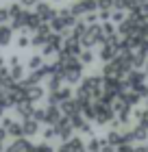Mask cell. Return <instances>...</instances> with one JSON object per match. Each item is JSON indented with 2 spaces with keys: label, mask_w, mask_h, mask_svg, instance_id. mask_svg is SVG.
<instances>
[{
  "label": "cell",
  "mask_w": 148,
  "mask_h": 152,
  "mask_svg": "<svg viewBox=\"0 0 148 152\" xmlns=\"http://www.w3.org/2000/svg\"><path fill=\"white\" fill-rule=\"evenodd\" d=\"M63 80H66L68 85H74V83L83 80V63H79V65H74V67H70V70L63 72Z\"/></svg>",
  "instance_id": "cell-11"
},
{
  "label": "cell",
  "mask_w": 148,
  "mask_h": 152,
  "mask_svg": "<svg viewBox=\"0 0 148 152\" xmlns=\"http://www.w3.org/2000/svg\"><path fill=\"white\" fill-rule=\"evenodd\" d=\"M124 20H126V15H124L122 9H113V11H111V22H113V24H122Z\"/></svg>",
  "instance_id": "cell-22"
},
{
  "label": "cell",
  "mask_w": 148,
  "mask_h": 152,
  "mask_svg": "<svg viewBox=\"0 0 148 152\" xmlns=\"http://www.w3.org/2000/svg\"><path fill=\"white\" fill-rule=\"evenodd\" d=\"M11 37H13L11 26H0V46H9L11 44Z\"/></svg>",
  "instance_id": "cell-20"
},
{
  "label": "cell",
  "mask_w": 148,
  "mask_h": 152,
  "mask_svg": "<svg viewBox=\"0 0 148 152\" xmlns=\"http://www.w3.org/2000/svg\"><path fill=\"white\" fill-rule=\"evenodd\" d=\"M146 72H148V59H146Z\"/></svg>",
  "instance_id": "cell-31"
},
{
  "label": "cell",
  "mask_w": 148,
  "mask_h": 152,
  "mask_svg": "<svg viewBox=\"0 0 148 152\" xmlns=\"http://www.w3.org/2000/svg\"><path fill=\"white\" fill-rule=\"evenodd\" d=\"M52 128H54V133H57V137H61L63 141H68L70 137H72V133H74V126H72V122H70L68 117H61Z\"/></svg>",
  "instance_id": "cell-6"
},
{
  "label": "cell",
  "mask_w": 148,
  "mask_h": 152,
  "mask_svg": "<svg viewBox=\"0 0 148 152\" xmlns=\"http://www.w3.org/2000/svg\"><path fill=\"white\" fill-rule=\"evenodd\" d=\"M87 26H89V24L85 22V20H79V22L74 24V28H72V37L81 41V39H83V35L87 33Z\"/></svg>",
  "instance_id": "cell-17"
},
{
  "label": "cell",
  "mask_w": 148,
  "mask_h": 152,
  "mask_svg": "<svg viewBox=\"0 0 148 152\" xmlns=\"http://www.w3.org/2000/svg\"><path fill=\"white\" fill-rule=\"evenodd\" d=\"M124 85L133 89V91H137L139 87H144L146 85V72L142 70H131L129 74H126V78H124Z\"/></svg>",
  "instance_id": "cell-4"
},
{
  "label": "cell",
  "mask_w": 148,
  "mask_h": 152,
  "mask_svg": "<svg viewBox=\"0 0 148 152\" xmlns=\"http://www.w3.org/2000/svg\"><path fill=\"white\" fill-rule=\"evenodd\" d=\"M70 9H72V13L79 18V15H87V13L98 11V2L96 0H76V2L70 4Z\"/></svg>",
  "instance_id": "cell-3"
},
{
  "label": "cell",
  "mask_w": 148,
  "mask_h": 152,
  "mask_svg": "<svg viewBox=\"0 0 148 152\" xmlns=\"http://www.w3.org/2000/svg\"><path fill=\"white\" fill-rule=\"evenodd\" d=\"M146 111H148V96H146Z\"/></svg>",
  "instance_id": "cell-29"
},
{
  "label": "cell",
  "mask_w": 148,
  "mask_h": 152,
  "mask_svg": "<svg viewBox=\"0 0 148 152\" xmlns=\"http://www.w3.org/2000/svg\"><path fill=\"white\" fill-rule=\"evenodd\" d=\"M7 9H9V15H11V20H13V18H18L20 13L24 11V9H22V4H20V2H13V4H9Z\"/></svg>",
  "instance_id": "cell-23"
},
{
  "label": "cell",
  "mask_w": 148,
  "mask_h": 152,
  "mask_svg": "<svg viewBox=\"0 0 148 152\" xmlns=\"http://www.w3.org/2000/svg\"><path fill=\"white\" fill-rule=\"evenodd\" d=\"M118 52H120V48H116V46H111V44L105 41L102 48H100V59L105 61V63H109V61H113L118 57Z\"/></svg>",
  "instance_id": "cell-14"
},
{
  "label": "cell",
  "mask_w": 148,
  "mask_h": 152,
  "mask_svg": "<svg viewBox=\"0 0 148 152\" xmlns=\"http://www.w3.org/2000/svg\"><path fill=\"white\" fill-rule=\"evenodd\" d=\"M70 98H72V87L66 85V87H59L57 91H50L48 102H50V104H63V102H68Z\"/></svg>",
  "instance_id": "cell-7"
},
{
  "label": "cell",
  "mask_w": 148,
  "mask_h": 152,
  "mask_svg": "<svg viewBox=\"0 0 148 152\" xmlns=\"http://www.w3.org/2000/svg\"><path fill=\"white\" fill-rule=\"evenodd\" d=\"M22 2V7H35V4H39L41 0H20Z\"/></svg>",
  "instance_id": "cell-28"
},
{
  "label": "cell",
  "mask_w": 148,
  "mask_h": 152,
  "mask_svg": "<svg viewBox=\"0 0 148 152\" xmlns=\"http://www.w3.org/2000/svg\"><path fill=\"white\" fill-rule=\"evenodd\" d=\"M7 22H11L9 9H7V7H0V26H7Z\"/></svg>",
  "instance_id": "cell-24"
},
{
  "label": "cell",
  "mask_w": 148,
  "mask_h": 152,
  "mask_svg": "<svg viewBox=\"0 0 148 152\" xmlns=\"http://www.w3.org/2000/svg\"><path fill=\"white\" fill-rule=\"evenodd\" d=\"M33 150H35V146L26 139V137H18V139L7 148V152H33Z\"/></svg>",
  "instance_id": "cell-12"
},
{
  "label": "cell",
  "mask_w": 148,
  "mask_h": 152,
  "mask_svg": "<svg viewBox=\"0 0 148 152\" xmlns=\"http://www.w3.org/2000/svg\"><path fill=\"white\" fill-rule=\"evenodd\" d=\"M61 52H63V54H70V57H79V54L83 52V50H81V41H79V39H74V37L63 39Z\"/></svg>",
  "instance_id": "cell-10"
},
{
  "label": "cell",
  "mask_w": 148,
  "mask_h": 152,
  "mask_svg": "<svg viewBox=\"0 0 148 152\" xmlns=\"http://www.w3.org/2000/svg\"><path fill=\"white\" fill-rule=\"evenodd\" d=\"M79 61H81L83 65H89L91 61H94V52H91L89 48H85V50H83V52L79 54Z\"/></svg>",
  "instance_id": "cell-21"
},
{
  "label": "cell",
  "mask_w": 148,
  "mask_h": 152,
  "mask_svg": "<svg viewBox=\"0 0 148 152\" xmlns=\"http://www.w3.org/2000/svg\"><path fill=\"white\" fill-rule=\"evenodd\" d=\"M102 76H105V78H118V80H122L124 76H126V72L120 67V63L113 59V61H109V63H105V67H102Z\"/></svg>",
  "instance_id": "cell-8"
},
{
  "label": "cell",
  "mask_w": 148,
  "mask_h": 152,
  "mask_svg": "<svg viewBox=\"0 0 148 152\" xmlns=\"http://www.w3.org/2000/svg\"><path fill=\"white\" fill-rule=\"evenodd\" d=\"M9 74H11L13 83H22V80H24V65L20 63V65H13V67H9Z\"/></svg>",
  "instance_id": "cell-19"
},
{
  "label": "cell",
  "mask_w": 148,
  "mask_h": 152,
  "mask_svg": "<svg viewBox=\"0 0 148 152\" xmlns=\"http://www.w3.org/2000/svg\"><path fill=\"white\" fill-rule=\"evenodd\" d=\"M15 111H18V117L31 120V117L35 115V104L31 100H24V102H20V104H15Z\"/></svg>",
  "instance_id": "cell-13"
},
{
  "label": "cell",
  "mask_w": 148,
  "mask_h": 152,
  "mask_svg": "<svg viewBox=\"0 0 148 152\" xmlns=\"http://www.w3.org/2000/svg\"><path fill=\"white\" fill-rule=\"evenodd\" d=\"M46 61H44V54H33V57H29V70H39V67H44Z\"/></svg>",
  "instance_id": "cell-18"
},
{
  "label": "cell",
  "mask_w": 148,
  "mask_h": 152,
  "mask_svg": "<svg viewBox=\"0 0 148 152\" xmlns=\"http://www.w3.org/2000/svg\"><path fill=\"white\" fill-rule=\"evenodd\" d=\"M2 128L7 130V135L11 137H24V128H22V122H15L11 117H2Z\"/></svg>",
  "instance_id": "cell-9"
},
{
  "label": "cell",
  "mask_w": 148,
  "mask_h": 152,
  "mask_svg": "<svg viewBox=\"0 0 148 152\" xmlns=\"http://www.w3.org/2000/svg\"><path fill=\"white\" fill-rule=\"evenodd\" d=\"M76 22H79V20H76V15L72 13V9H70V7H63V9L57 11V15H54V20L50 22V26H52L54 33H66L68 28H74Z\"/></svg>",
  "instance_id": "cell-1"
},
{
  "label": "cell",
  "mask_w": 148,
  "mask_h": 152,
  "mask_svg": "<svg viewBox=\"0 0 148 152\" xmlns=\"http://www.w3.org/2000/svg\"><path fill=\"white\" fill-rule=\"evenodd\" d=\"M2 109H4V107H0V117H2Z\"/></svg>",
  "instance_id": "cell-30"
},
{
  "label": "cell",
  "mask_w": 148,
  "mask_h": 152,
  "mask_svg": "<svg viewBox=\"0 0 148 152\" xmlns=\"http://www.w3.org/2000/svg\"><path fill=\"white\" fill-rule=\"evenodd\" d=\"M4 139H7V130H4V128H0V152H4V150H2Z\"/></svg>",
  "instance_id": "cell-27"
},
{
  "label": "cell",
  "mask_w": 148,
  "mask_h": 152,
  "mask_svg": "<svg viewBox=\"0 0 148 152\" xmlns=\"http://www.w3.org/2000/svg\"><path fill=\"white\" fill-rule=\"evenodd\" d=\"M18 46H20V48H29V46H33V41H31L29 35H24V33H22V35L18 37Z\"/></svg>",
  "instance_id": "cell-25"
},
{
  "label": "cell",
  "mask_w": 148,
  "mask_h": 152,
  "mask_svg": "<svg viewBox=\"0 0 148 152\" xmlns=\"http://www.w3.org/2000/svg\"><path fill=\"white\" fill-rule=\"evenodd\" d=\"M52 2H59V0H52Z\"/></svg>",
  "instance_id": "cell-33"
},
{
  "label": "cell",
  "mask_w": 148,
  "mask_h": 152,
  "mask_svg": "<svg viewBox=\"0 0 148 152\" xmlns=\"http://www.w3.org/2000/svg\"><path fill=\"white\" fill-rule=\"evenodd\" d=\"M39 98H44V89H41V85L26 87V100H31L33 104H35V102H37Z\"/></svg>",
  "instance_id": "cell-16"
},
{
  "label": "cell",
  "mask_w": 148,
  "mask_h": 152,
  "mask_svg": "<svg viewBox=\"0 0 148 152\" xmlns=\"http://www.w3.org/2000/svg\"><path fill=\"white\" fill-rule=\"evenodd\" d=\"M13 65H20V57H18V54L9 57V65H7V67H13Z\"/></svg>",
  "instance_id": "cell-26"
},
{
  "label": "cell",
  "mask_w": 148,
  "mask_h": 152,
  "mask_svg": "<svg viewBox=\"0 0 148 152\" xmlns=\"http://www.w3.org/2000/svg\"><path fill=\"white\" fill-rule=\"evenodd\" d=\"M98 44H105V33H102V24H89L87 26V33L83 35V39H81V46L83 48H94V46H98Z\"/></svg>",
  "instance_id": "cell-2"
},
{
  "label": "cell",
  "mask_w": 148,
  "mask_h": 152,
  "mask_svg": "<svg viewBox=\"0 0 148 152\" xmlns=\"http://www.w3.org/2000/svg\"><path fill=\"white\" fill-rule=\"evenodd\" d=\"M35 13H37V18L41 22L50 24L54 20V15H57V9L52 7V2H39V4H35Z\"/></svg>",
  "instance_id": "cell-5"
},
{
  "label": "cell",
  "mask_w": 148,
  "mask_h": 152,
  "mask_svg": "<svg viewBox=\"0 0 148 152\" xmlns=\"http://www.w3.org/2000/svg\"><path fill=\"white\" fill-rule=\"evenodd\" d=\"M146 152H148V143H146Z\"/></svg>",
  "instance_id": "cell-32"
},
{
  "label": "cell",
  "mask_w": 148,
  "mask_h": 152,
  "mask_svg": "<svg viewBox=\"0 0 148 152\" xmlns=\"http://www.w3.org/2000/svg\"><path fill=\"white\" fill-rule=\"evenodd\" d=\"M22 128H24V137H33V135L39 133V122L35 120V117L24 120V122H22Z\"/></svg>",
  "instance_id": "cell-15"
}]
</instances>
